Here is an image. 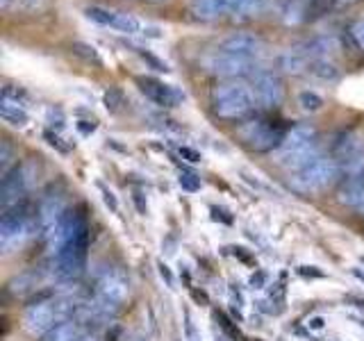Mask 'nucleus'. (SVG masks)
I'll use <instances>...</instances> for the list:
<instances>
[{
    "mask_svg": "<svg viewBox=\"0 0 364 341\" xmlns=\"http://www.w3.org/2000/svg\"><path fill=\"white\" fill-rule=\"evenodd\" d=\"M310 328H312V330H321V328H323V318H321V316H314L312 321H310Z\"/></svg>",
    "mask_w": 364,
    "mask_h": 341,
    "instance_id": "36",
    "label": "nucleus"
},
{
    "mask_svg": "<svg viewBox=\"0 0 364 341\" xmlns=\"http://www.w3.org/2000/svg\"><path fill=\"white\" fill-rule=\"evenodd\" d=\"M255 91L244 80H225L210 94L212 112L223 121H242L255 112Z\"/></svg>",
    "mask_w": 364,
    "mask_h": 341,
    "instance_id": "1",
    "label": "nucleus"
},
{
    "mask_svg": "<svg viewBox=\"0 0 364 341\" xmlns=\"http://www.w3.org/2000/svg\"><path fill=\"white\" fill-rule=\"evenodd\" d=\"M189 14L198 21H214L225 14V0H191Z\"/></svg>",
    "mask_w": 364,
    "mask_h": 341,
    "instance_id": "19",
    "label": "nucleus"
},
{
    "mask_svg": "<svg viewBox=\"0 0 364 341\" xmlns=\"http://www.w3.org/2000/svg\"><path fill=\"white\" fill-rule=\"evenodd\" d=\"M132 50H134L136 55H139V60H141L144 64H148V68H153V71H157V73H168V71H171L168 64L159 60V57H155L153 53H148V50L139 48V45H132Z\"/></svg>",
    "mask_w": 364,
    "mask_h": 341,
    "instance_id": "22",
    "label": "nucleus"
},
{
    "mask_svg": "<svg viewBox=\"0 0 364 341\" xmlns=\"http://www.w3.org/2000/svg\"><path fill=\"white\" fill-rule=\"evenodd\" d=\"M34 175H37V164L34 162H23L3 175V182H0V207H3V212L26 198Z\"/></svg>",
    "mask_w": 364,
    "mask_h": 341,
    "instance_id": "7",
    "label": "nucleus"
},
{
    "mask_svg": "<svg viewBox=\"0 0 364 341\" xmlns=\"http://www.w3.org/2000/svg\"><path fill=\"white\" fill-rule=\"evenodd\" d=\"M136 85H139L141 94L151 102H155L157 107L171 109V107H178L180 102L185 100V94H182L178 87L162 82V80H157V77H136Z\"/></svg>",
    "mask_w": 364,
    "mask_h": 341,
    "instance_id": "12",
    "label": "nucleus"
},
{
    "mask_svg": "<svg viewBox=\"0 0 364 341\" xmlns=\"http://www.w3.org/2000/svg\"><path fill=\"white\" fill-rule=\"evenodd\" d=\"M128 293H130V282L125 278V273H121L119 269H107L96 282V296L100 301L123 305L128 301Z\"/></svg>",
    "mask_w": 364,
    "mask_h": 341,
    "instance_id": "14",
    "label": "nucleus"
},
{
    "mask_svg": "<svg viewBox=\"0 0 364 341\" xmlns=\"http://www.w3.org/2000/svg\"><path fill=\"white\" fill-rule=\"evenodd\" d=\"M157 269H159V276H162V280L166 282V287L168 289H176V278H173V273H171V269L164 264V261H159Z\"/></svg>",
    "mask_w": 364,
    "mask_h": 341,
    "instance_id": "29",
    "label": "nucleus"
},
{
    "mask_svg": "<svg viewBox=\"0 0 364 341\" xmlns=\"http://www.w3.org/2000/svg\"><path fill=\"white\" fill-rule=\"evenodd\" d=\"M287 128L280 121H271V119H253L246 121L244 125H239V139H242L250 151L255 153H271L278 151L282 146L284 136H287Z\"/></svg>",
    "mask_w": 364,
    "mask_h": 341,
    "instance_id": "3",
    "label": "nucleus"
},
{
    "mask_svg": "<svg viewBox=\"0 0 364 341\" xmlns=\"http://www.w3.org/2000/svg\"><path fill=\"white\" fill-rule=\"evenodd\" d=\"M34 232H39L37 207L28 200H21L0 216V248L5 253L21 248Z\"/></svg>",
    "mask_w": 364,
    "mask_h": 341,
    "instance_id": "2",
    "label": "nucleus"
},
{
    "mask_svg": "<svg viewBox=\"0 0 364 341\" xmlns=\"http://www.w3.org/2000/svg\"><path fill=\"white\" fill-rule=\"evenodd\" d=\"M9 164H11V148H9V141L3 139V144H0V170H3V175L11 170Z\"/></svg>",
    "mask_w": 364,
    "mask_h": 341,
    "instance_id": "27",
    "label": "nucleus"
},
{
    "mask_svg": "<svg viewBox=\"0 0 364 341\" xmlns=\"http://www.w3.org/2000/svg\"><path fill=\"white\" fill-rule=\"evenodd\" d=\"M85 323H80L77 318H68V321L57 323L50 332L43 335V341H80L85 335Z\"/></svg>",
    "mask_w": 364,
    "mask_h": 341,
    "instance_id": "18",
    "label": "nucleus"
},
{
    "mask_svg": "<svg viewBox=\"0 0 364 341\" xmlns=\"http://www.w3.org/2000/svg\"><path fill=\"white\" fill-rule=\"evenodd\" d=\"M267 3L269 0H225V14L246 18V16L259 14V11L267 7Z\"/></svg>",
    "mask_w": 364,
    "mask_h": 341,
    "instance_id": "20",
    "label": "nucleus"
},
{
    "mask_svg": "<svg viewBox=\"0 0 364 341\" xmlns=\"http://www.w3.org/2000/svg\"><path fill=\"white\" fill-rule=\"evenodd\" d=\"M43 139L48 141L53 148H57V151H60V153H68V146H66V144H62V136L57 134V132L46 130V132H43Z\"/></svg>",
    "mask_w": 364,
    "mask_h": 341,
    "instance_id": "28",
    "label": "nucleus"
},
{
    "mask_svg": "<svg viewBox=\"0 0 364 341\" xmlns=\"http://www.w3.org/2000/svg\"><path fill=\"white\" fill-rule=\"evenodd\" d=\"M77 130L82 132V134H91L96 130V123H89V121H80L77 123Z\"/></svg>",
    "mask_w": 364,
    "mask_h": 341,
    "instance_id": "35",
    "label": "nucleus"
},
{
    "mask_svg": "<svg viewBox=\"0 0 364 341\" xmlns=\"http://www.w3.org/2000/svg\"><path fill=\"white\" fill-rule=\"evenodd\" d=\"M262 282H264V273H257V276H253V280H250V284H253V287H259Z\"/></svg>",
    "mask_w": 364,
    "mask_h": 341,
    "instance_id": "37",
    "label": "nucleus"
},
{
    "mask_svg": "<svg viewBox=\"0 0 364 341\" xmlns=\"http://www.w3.org/2000/svg\"><path fill=\"white\" fill-rule=\"evenodd\" d=\"M299 105L303 112H318L323 107V98L314 94V91H301V96H299Z\"/></svg>",
    "mask_w": 364,
    "mask_h": 341,
    "instance_id": "23",
    "label": "nucleus"
},
{
    "mask_svg": "<svg viewBox=\"0 0 364 341\" xmlns=\"http://www.w3.org/2000/svg\"><path fill=\"white\" fill-rule=\"evenodd\" d=\"M151 3H159V0H151Z\"/></svg>",
    "mask_w": 364,
    "mask_h": 341,
    "instance_id": "42",
    "label": "nucleus"
},
{
    "mask_svg": "<svg viewBox=\"0 0 364 341\" xmlns=\"http://www.w3.org/2000/svg\"><path fill=\"white\" fill-rule=\"evenodd\" d=\"M89 234V223H87V216L82 214V210H68L62 221L57 223V227L53 230V234L48 237V255L55 257L57 253H62L66 246H71L73 242H77L80 237Z\"/></svg>",
    "mask_w": 364,
    "mask_h": 341,
    "instance_id": "8",
    "label": "nucleus"
},
{
    "mask_svg": "<svg viewBox=\"0 0 364 341\" xmlns=\"http://www.w3.org/2000/svg\"><path fill=\"white\" fill-rule=\"evenodd\" d=\"M180 187L185 189V191H198L200 189V178L196 175V173H191V170H182L180 173Z\"/></svg>",
    "mask_w": 364,
    "mask_h": 341,
    "instance_id": "25",
    "label": "nucleus"
},
{
    "mask_svg": "<svg viewBox=\"0 0 364 341\" xmlns=\"http://www.w3.org/2000/svg\"><path fill=\"white\" fill-rule=\"evenodd\" d=\"M353 276H355L358 280H362V282H364V271H360V269H353Z\"/></svg>",
    "mask_w": 364,
    "mask_h": 341,
    "instance_id": "38",
    "label": "nucleus"
},
{
    "mask_svg": "<svg viewBox=\"0 0 364 341\" xmlns=\"http://www.w3.org/2000/svg\"><path fill=\"white\" fill-rule=\"evenodd\" d=\"M341 173V166L330 155H318L314 162L301 168L294 178V187L301 191H323L335 185Z\"/></svg>",
    "mask_w": 364,
    "mask_h": 341,
    "instance_id": "6",
    "label": "nucleus"
},
{
    "mask_svg": "<svg viewBox=\"0 0 364 341\" xmlns=\"http://www.w3.org/2000/svg\"><path fill=\"white\" fill-rule=\"evenodd\" d=\"M178 153H180L182 159H187V162H191V164H198V162H200V153H196V151H193V148H189V146H180V148H178Z\"/></svg>",
    "mask_w": 364,
    "mask_h": 341,
    "instance_id": "30",
    "label": "nucleus"
},
{
    "mask_svg": "<svg viewBox=\"0 0 364 341\" xmlns=\"http://www.w3.org/2000/svg\"><path fill=\"white\" fill-rule=\"evenodd\" d=\"M219 48L232 55H239V57H246V60H255L262 53V48H264V43H262V39L253 32H235L221 41Z\"/></svg>",
    "mask_w": 364,
    "mask_h": 341,
    "instance_id": "16",
    "label": "nucleus"
},
{
    "mask_svg": "<svg viewBox=\"0 0 364 341\" xmlns=\"http://www.w3.org/2000/svg\"><path fill=\"white\" fill-rule=\"evenodd\" d=\"M41 5H43V0H21V7H23V9H28V11L39 9Z\"/></svg>",
    "mask_w": 364,
    "mask_h": 341,
    "instance_id": "34",
    "label": "nucleus"
},
{
    "mask_svg": "<svg viewBox=\"0 0 364 341\" xmlns=\"http://www.w3.org/2000/svg\"><path fill=\"white\" fill-rule=\"evenodd\" d=\"M203 64L212 75H219V77H225V80H239L244 75L255 73L253 60H246V57L232 55V53L221 50V48H216L214 53H210L203 60Z\"/></svg>",
    "mask_w": 364,
    "mask_h": 341,
    "instance_id": "9",
    "label": "nucleus"
},
{
    "mask_svg": "<svg viewBox=\"0 0 364 341\" xmlns=\"http://www.w3.org/2000/svg\"><path fill=\"white\" fill-rule=\"evenodd\" d=\"M318 146V139H316V130L312 125H294L289 128L287 136H284L282 146L278 148L280 155L278 159H284L289 155H296V153H303V151H310V148Z\"/></svg>",
    "mask_w": 364,
    "mask_h": 341,
    "instance_id": "15",
    "label": "nucleus"
},
{
    "mask_svg": "<svg viewBox=\"0 0 364 341\" xmlns=\"http://www.w3.org/2000/svg\"><path fill=\"white\" fill-rule=\"evenodd\" d=\"M253 91L259 105L269 109H276L284 100V85L278 73L267 71V68H257L253 73Z\"/></svg>",
    "mask_w": 364,
    "mask_h": 341,
    "instance_id": "11",
    "label": "nucleus"
},
{
    "mask_svg": "<svg viewBox=\"0 0 364 341\" xmlns=\"http://www.w3.org/2000/svg\"><path fill=\"white\" fill-rule=\"evenodd\" d=\"M80 341H102V335L98 330H85V335L80 337Z\"/></svg>",
    "mask_w": 364,
    "mask_h": 341,
    "instance_id": "33",
    "label": "nucleus"
},
{
    "mask_svg": "<svg viewBox=\"0 0 364 341\" xmlns=\"http://www.w3.org/2000/svg\"><path fill=\"white\" fill-rule=\"evenodd\" d=\"M0 117L9 125H14V128H26L30 123V114L26 109V100L23 98L3 96V100H0Z\"/></svg>",
    "mask_w": 364,
    "mask_h": 341,
    "instance_id": "17",
    "label": "nucleus"
},
{
    "mask_svg": "<svg viewBox=\"0 0 364 341\" xmlns=\"http://www.w3.org/2000/svg\"><path fill=\"white\" fill-rule=\"evenodd\" d=\"M100 193H102V200H105V205L112 210V212H119V200H117V196L107 189V187H102L100 185Z\"/></svg>",
    "mask_w": 364,
    "mask_h": 341,
    "instance_id": "31",
    "label": "nucleus"
},
{
    "mask_svg": "<svg viewBox=\"0 0 364 341\" xmlns=\"http://www.w3.org/2000/svg\"><path fill=\"white\" fill-rule=\"evenodd\" d=\"M341 5H350V3H358V0H339Z\"/></svg>",
    "mask_w": 364,
    "mask_h": 341,
    "instance_id": "39",
    "label": "nucleus"
},
{
    "mask_svg": "<svg viewBox=\"0 0 364 341\" xmlns=\"http://www.w3.org/2000/svg\"><path fill=\"white\" fill-rule=\"evenodd\" d=\"M307 73H312L316 80H323V82H335V80H339V68L330 60H312L310 66H307Z\"/></svg>",
    "mask_w": 364,
    "mask_h": 341,
    "instance_id": "21",
    "label": "nucleus"
},
{
    "mask_svg": "<svg viewBox=\"0 0 364 341\" xmlns=\"http://www.w3.org/2000/svg\"><path fill=\"white\" fill-rule=\"evenodd\" d=\"M85 14L89 21L98 23V26L123 32V34H128V37H159L157 28L148 26V23L139 21L134 14H128V11H117V9L94 5V7H87Z\"/></svg>",
    "mask_w": 364,
    "mask_h": 341,
    "instance_id": "4",
    "label": "nucleus"
},
{
    "mask_svg": "<svg viewBox=\"0 0 364 341\" xmlns=\"http://www.w3.org/2000/svg\"><path fill=\"white\" fill-rule=\"evenodd\" d=\"M9 5V0H3V7H7Z\"/></svg>",
    "mask_w": 364,
    "mask_h": 341,
    "instance_id": "41",
    "label": "nucleus"
},
{
    "mask_svg": "<svg viewBox=\"0 0 364 341\" xmlns=\"http://www.w3.org/2000/svg\"><path fill=\"white\" fill-rule=\"evenodd\" d=\"M87 250H89V234L80 237L77 242L66 246L62 253L50 257V273L57 282H73L87 269Z\"/></svg>",
    "mask_w": 364,
    "mask_h": 341,
    "instance_id": "5",
    "label": "nucleus"
},
{
    "mask_svg": "<svg viewBox=\"0 0 364 341\" xmlns=\"http://www.w3.org/2000/svg\"><path fill=\"white\" fill-rule=\"evenodd\" d=\"M350 37H353V43H355L358 48L364 53V18L355 21L350 26Z\"/></svg>",
    "mask_w": 364,
    "mask_h": 341,
    "instance_id": "26",
    "label": "nucleus"
},
{
    "mask_svg": "<svg viewBox=\"0 0 364 341\" xmlns=\"http://www.w3.org/2000/svg\"><path fill=\"white\" fill-rule=\"evenodd\" d=\"M71 50H73L75 55H80V57H85L87 62H96V64H100V57H98V53H96L94 45H89V43H73V45H71Z\"/></svg>",
    "mask_w": 364,
    "mask_h": 341,
    "instance_id": "24",
    "label": "nucleus"
},
{
    "mask_svg": "<svg viewBox=\"0 0 364 341\" xmlns=\"http://www.w3.org/2000/svg\"><path fill=\"white\" fill-rule=\"evenodd\" d=\"M68 212V202L64 193H48L43 196L39 207H37V219H39V232L43 242H48V237L62 221V216Z\"/></svg>",
    "mask_w": 364,
    "mask_h": 341,
    "instance_id": "13",
    "label": "nucleus"
},
{
    "mask_svg": "<svg viewBox=\"0 0 364 341\" xmlns=\"http://www.w3.org/2000/svg\"><path fill=\"white\" fill-rule=\"evenodd\" d=\"M299 273H301V276H305V278H323L326 276V273L318 271L316 266H301Z\"/></svg>",
    "mask_w": 364,
    "mask_h": 341,
    "instance_id": "32",
    "label": "nucleus"
},
{
    "mask_svg": "<svg viewBox=\"0 0 364 341\" xmlns=\"http://www.w3.org/2000/svg\"><path fill=\"white\" fill-rule=\"evenodd\" d=\"M364 155V134L355 128H346L335 134L333 148H330V157L341 168H353L362 162Z\"/></svg>",
    "mask_w": 364,
    "mask_h": 341,
    "instance_id": "10",
    "label": "nucleus"
},
{
    "mask_svg": "<svg viewBox=\"0 0 364 341\" xmlns=\"http://www.w3.org/2000/svg\"><path fill=\"white\" fill-rule=\"evenodd\" d=\"M305 3H310V5H312V11H314V5L318 3V0H305Z\"/></svg>",
    "mask_w": 364,
    "mask_h": 341,
    "instance_id": "40",
    "label": "nucleus"
}]
</instances>
